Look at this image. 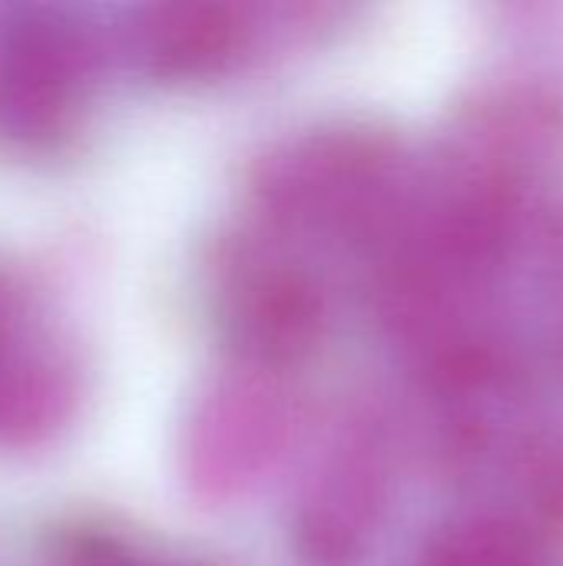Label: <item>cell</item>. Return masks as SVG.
<instances>
[{"mask_svg":"<svg viewBox=\"0 0 563 566\" xmlns=\"http://www.w3.org/2000/svg\"><path fill=\"white\" fill-rule=\"evenodd\" d=\"M421 566H538L531 541L504 521H475L445 534Z\"/></svg>","mask_w":563,"mask_h":566,"instance_id":"6da1fadb","label":"cell"},{"mask_svg":"<svg viewBox=\"0 0 563 566\" xmlns=\"http://www.w3.org/2000/svg\"><path fill=\"white\" fill-rule=\"evenodd\" d=\"M232 27L216 7H173L163 10L156 27V50L173 66H196L226 50Z\"/></svg>","mask_w":563,"mask_h":566,"instance_id":"7a4b0ae2","label":"cell"},{"mask_svg":"<svg viewBox=\"0 0 563 566\" xmlns=\"http://www.w3.org/2000/svg\"><path fill=\"white\" fill-rule=\"evenodd\" d=\"M554 285H557V295H561L563 305V222L554 232Z\"/></svg>","mask_w":563,"mask_h":566,"instance_id":"3957f363","label":"cell"}]
</instances>
